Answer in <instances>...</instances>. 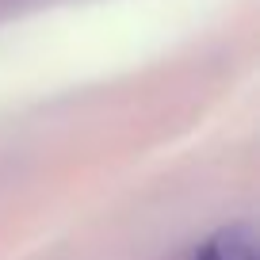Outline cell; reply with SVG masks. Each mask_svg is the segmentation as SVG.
<instances>
[{
  "mask_svg": "<svg viewBox=\"0 0 260 260\" xmlns=\"http://www.w3.org/2000/svg\"><path fill=\"white\" fill-rule=\"evenodd\" d=\"M191 260H260L256 256V237H252L249 226L214 230V234L195 249Z\"/></svg>",
  "mask_w": 260,
  "mask_h": 260,
  "instance_id": "1",
  "label": "cell"
}]
</instances>
